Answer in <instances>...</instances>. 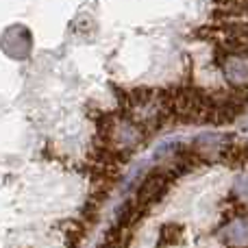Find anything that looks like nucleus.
I'll list each match as a JSON object with an SVG mask.
<instances>
[{"label": "nucleus", "instance_id": "f03ea898", "mask_svg": "<svg viewBox=\"0 0 248 248\" xmlns=\"http://www.w3.org/2000/svg\"><path fill=\"white\" fill-rule=\"evenodd\" d=\"M233 198L240 205H248V166H242L233 179Z\"/></svg>", "mask_w": 248, "mask_h": 248}, {"label": "nucleus", "instance_id": "f257e3e1", "mask_svg": "<svg viewBox=\"0 0 248 248\" xmlns=\"http://www.w3.org/2000/svg\"><path fill=\"white\" fill-rule=\"evenodd\" d=\"M220 235L231 248H248V214L231 218L222 227Z\"/></svg>", "mask_w": 248, "mask_h": 248}]
</instances>
